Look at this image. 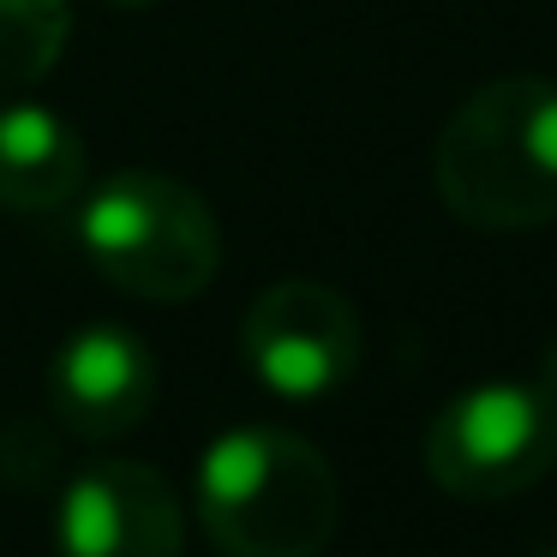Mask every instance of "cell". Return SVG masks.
I'll use <instances>...</instances> for the list:
<instances>
[{
  "instance_id": "obj_1",
  "label": "cell",
  "mask_w": 557,
  "mask_h": 557,
  "mask_svg": "<svg viewBox=\"0 0 557 557\" xmlns=\"http://www.w3.org/2000/svg\"><path fill=\"white\" fill-rule=\"evenodd\" d=\"M432 181L468 228L521 234L557 222V85L540 73L480 85L437 133Z\"/></svg>"
},
{
  "instance_id": "obj_2",
  "label": "cell",
  "mask_w": 557,
  "mask_h": 557,
  "mask_svg": "<svg viewBox=\"0 0 557 557\" xmlns=\"http://www.w3.org/2000/svg\"><path fill=\"white\" fill-rule=\"evenodd\" d=\"M198 521L222 557H318L342 521L336 468L300 432L228 425L198 461Z\"/></svg>"
},
{
  "instance_id": "obj_3",
  "label": "cell",
  "mask_w": 557,
  "mask_h": 557,
  "mask_svg": "<svg viewBox=\"0 0 557 557\" xmlns=\"http://www.w3.org/2000/svg\"><path fill=\"white\" fill-rule=\"evenodd\" d=\"M85 258L133 300H193L216 282L222 234L193 186L150 169H121L78 205Z\"/></svg>"
},
{
  "instance_id": "obj_4",
  "label": "cell",
  "mask_w": 557,
  "mask_h": 557,
  "mask_svg": "<svg viewBox=\"0 0 557 557\" xmlns=\"http://www.w3.org/2000/svg\"><path fill=\"white\" fill-rule=\"evenodd\" d=\"M557 468V396L545 384L492 377L437 408L425 425V473L461 504L521 497Z\"/></svg>"
},
{
  "instance_id": "obj_5",
  "label": "cell",
  "mask_w": 557,
  "mask_h": 557,
  "mask_svg": "<svg viewBox=\"0 0 557 557\" xmlns=\"http://www.w3.org/2000/svg\"><path fill=\"white\" fill-rule=\"evenodd\" d=\"M240 360L270 396L324 401L360 366V318L324 282H276L246 306Z\"/></svg>"
},
{
  "instance_id": "obj_6",
  "label": "cell",
  "mask_w": 557,
  "mask_h": 557,
  "mask_svg": "<svg viewBox=\"0 0 557 557\" xmlns=\"http://www.w3.org/2000/svg\"><path fill=\"white\" fill-rule=\"evenodd\" d=\"M186 516L174 485L145 461H97L61 497V557H181Z\"/></svg>"
},
{
  "instance_id": "obj_7",
  "label": "cell",
  "mask_w": 557,
  "mask_h": 557,
  "mask_svg": "<svg viewBox=\"0 0 557 557\" xmlns=\"http://www.w3.org/2000/svg\"><path fill=\"white\" fill-rule=\"evenodd\" d=\"M157 401V354L126 324H85L49 360V408L78 437H126Z\"/></svg>"
},
{
  "instance_id": "obj_8",
  "label": "cell",
  "mask_w": 557,
  "mask_h": 557,
  "mask_svg": "<svg viewBox=\"0 0 557 557\" xmlns=\"http://www.w3.org/2000/svg\"><path fill=\"white\" fill-rule=\"evenodd\" d=\"M85 138L66 114L42 102H7L0 109V210L13 216H49L85 193Z\"/></svg>"
},
{
  "instance_id": "obj_9",
  "label": "cell",
  "mask_w": 557,
  "mask_h": 557,
  "mask_svg": "<svg viewBox=\"0 0 557 557\" xmlns=\"http://www.w3.org/2000/svg\"><path fill=\"white\" fill-rule=\"evenodd\" d=\"M73 42L66 0H0V97L30 90L61 66Z\"/></svg>"
},
{
  "instance_id": "obj_10",
  "label": "cell",
  "mask_w": 557,
  "mask_h": 557,
  "mask_svg": "<svg viewBox=\"0 0 557 557\" xmlns=\"http://www.w3.org/2000/svg\"><path fill=\"white\" fill-rule=\"evenodd\" d=\"M109 7H121V13H138V7H157V0H109Z\"/></svg>"
},
{
  "instance_id": "obj_11",
  "label": "cell",
  "mask_w": 557,
  "mask_h": 557,
  "mask_svg": "<svg viewBox=\"0 0 557 557\" xmlns=\"http://www.w3.org/2000/svg\"><path fill=\"white\" fill-rule=\"evenodd\" d=\"M545 557H557V552H545Z\"/></svg>"
}]
</instances>
